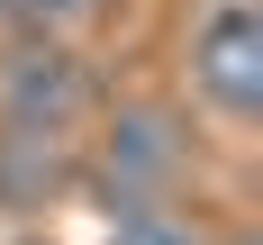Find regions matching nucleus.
Returning <instances> with one entry per match:
<instances>
[{
	"label": "nucleus",
	"mask_w": 263,
	"mask_h": 245,
	"mask_svg": "<svg viewBox=\"0 0 263 245\" xmlns=\"http://www.w3.org/2000/svg\"><path fill=\"white\" fill-rule=\"evenodd\" d=\"M82 182L100 191L109 218L182 200V182H191V127H182V109L173 100H118L100 118V145H91V163H82Z\"/></svg>",
	"instance_id": "f257e3e1"
},
{
	"label": "nucleus",
	"mask_w": 263,
	"mask_h": 245,
	"mask_svg": "<svg viewBox=\"0 0 263 245\" xmlns=\"http://www.w3.org/2000/svg\"><path fill=\"white\" fill-rule=\"evenodd\" d=\"M0 118L9 127H54L73 136L91 118V64H82L64 36H18L0 54Z\"/></svg>",
	"instance_id": "f03ea898"
},
{
	"label": "nucleus",
	"mask_w": 263,
	"mask_h": 245,
	"mask_svg": "<svg viewBox=\"0 0 263 245\" xmlns=\"http://www.w3.org/2000/svg\"><path fill=\"white\" fill-rule=\"evenodd\" d=\"M191 91L218 118H254L263 109V18H254V0H209V18L191 27Z\"/></svg>",
	"instance_id": "7ed1b4c3"
},
{
	"label": "nucleus",
	"mask_w": 263,
	"mask_h": 245,
	"mask_svg": "<svg viewBox=\"0 0 263 245\" xmlns=\"http://www.w3.org/2000/svg\"><path fill=\"white\" fill-rule=\"evenodd\" d=\"M73 182H82L73 136H54V127H9V118H0V218H46Z\"/></svg>",
	"instance_id": "20e7f679"
},
{
	"label": "nucleus",
	"mask_w": 263,
	"mask_h": 245,
	"mask_svg": "<svg viewBox=\"0 0 263 245\" xmlns=\"http://www.w3.org/2000/svg\"><path fill=\"white\" fill-rule=\"evenodd\" d=\"M109 245H209V227H200L182 200H163V209H127V218H109Z\"/></svg>",
	"instance_id": "39448f33"
},
{
	"label": "nucleus",
	"mask_w": 263,
	"mask_h": 245,
	"mask_svg": "<svg viewBox=\"0 0 263 245\" xmlns=\"http://www.w3.org/2000/svg\"><path fill=\"white\" fill-rule=\"evenodd\" d=\"M100 18H109V0H9V27L18 36H64V46L82 27H100Z\"/></svg>",
	"instance_id": "423d86ee"
},
{
	"label": "nucleus",
	"mask_w": 263,
	"mask_h": 245,
	"mask_svg": "<svg viewBox=\"0 0 263 245\" xmlns=\"http://www.w3.org/2000/svg\"><path fill=\"white\" fill-rule=\"evenodd\" d=\"M209 245H263V236H254V227H227V236H209Z\"/></svg>",
	"instance_id": "0eeeda50"
},
{
	"label": "nucleus",
	"mask_w": 263,
	"mask_h": 245,
	"mask_svg": "<svg viewBox=\"0 0 263 245\" xmlns=\"http://www.w3.org/2000/svg\"><path fill=\"white\" fill-rule=\"evenodd\" d=\"M0 27H9V0H0Z\"/></svg>",
	"instance_id": "6e6552de"
},
{
	"label": "nucleus",
	"mask_w": 263,
	"mask_h": 245,
	"mask_svg": "<svg viewBox=\"0 0 263 245\" xmlns=\"http://www.w3.org/2000/svg\"><path fill=\"white\" fill-rule=\"evenodd\" d=\"M27 245H46V236H27Z\"/></svg>",
	"instance_id": "1a4fd4ad"
}]
</instances>
